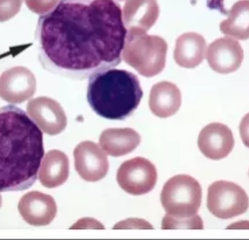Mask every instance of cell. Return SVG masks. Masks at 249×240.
I'll list each match as a JSON object with an SVG mask.
<instances>
[{"instance_id":"cell-9","label":"cell","mask_w":249,"mask_h":240,"mask_svg":"<svg viewBox=\"0 0 249 240\" xmlns=\"http://www.w3.org/2000/svg\"><path fill=\"white\" fill-rule=\"evenodd\" d=\"M36 91V79L28 68L13 67L0 75V97L7 102L22 103Z\"/></svg>"},{"instance_id":"cell-21","label":"cell","mask_w":249,"mask_h":240,"mask_svg":"<svg viewBox=\"0 0 249 240\" xmlns=\"http://www.w3.org/2000/svg\"><path fill=\"white\" fill-rule=\"evenodd\" d=\"M22 0H0V22L7 21L19 13Z\"/></svg>"},{"instance_id":"cell-14","label":"cell","mask_w":249,"mask_h":240,"mask_svg":"<svg viewBox=\"0 0 249 240\" xmlns=\"http://www.w3.org/2000/svg\"><path fill=\"white\" fill-rule=\"evenodd\" d=\"M123 22L128 34H144L156 24L159 17L157 0H126Z\"/></svg>"},{"instance_id":"cell-26","label":"cell","mask_w":249,"mask_h":240,"mask_svg":"<svg viewBox=\"0 0 249 240\" xmlns=\"http://www.w3.org/2000/svg\"><path fill=\"white\" fill-rule=\"evenodd\" d=\"M2 205V198H1V195H0V207H1Z\"/></svg>"},{"instance_id":"cell-18","label":"cell","mask_w":249,"mask_h":240,"mask_svg":"<svg viewBox=\"0 0 249 240\" xmlns=\"http://www.w3.org/2000/svg\"><path fill=\"white\" fill-rule=\"evenodd\" d=\"M39 181L45 187H57L65 184L69 176V160L65 152L51 150L43 156L39 169Z\"/></svg>"},{"instance_id":"cell-16","label":"cell","mask_w":249,"mask_h":240,"mask_svg":"<svg viewBox=\"0 0 249 240\" xmlns=\"http://www.w3.org/2000/svg\"><path fill=\"white\" fill-rule=\"evenodd\" d=\"M206 56V40L201 34L189 32L177 39L173 57L177 65L184 68H196Z\"/></svg>"},{"instance_id":"cell-12","label":"cell","mask_w":249,"mask_h":240,"mask_svg":"<svg viewBox=\"0 0 249 240\" xmlns=\"http://www.w3.org/2000/svg\"><path fill=\"white\" fill-rule=\"evenodd\" d=\"M233 132L226 124L214 122L201 129L198 136V147L205 157L213 161L226 158L234 148Z\"/></svg>"},{"instance_id":"cell-11","label":"cell","mask_w":249,"mask_h":240,"mask_svg":"<svg viewBox=\"0 0 249 240\" xmlns=\"http://www.w3.org/2000/svg\"><path fill=\"white\" fill-rule=\"evenodd\" d=\"M27 114L43 132L57 135L67 127V116L59 102L51 97L40 96L31 100L27 105Z\"/></svg>"},{"instance_id":"cell-23","label":"cell","mask_w":249,"mask_h":240,"mask_svg":"<svg viewBox=\"0 0 249 240\" xmlns=\"http://www.w3.org/2000/svg\"><path fill=\"white\" fill-rule=\"evenodd\" d=\"M115 230H118V228H141V230H145V228H150L152 230L153 226L151 224L144 221V219H138V218H131V219H126V221H123L118 224H116L114 226Z\"/></svg>"},{"instance_id":"cell-17","label":"cell","mask_w":249,"mask_h":240,"mask_svg":"<svg viewBox=\"0 0 249 240\" xmlns=\"http://www.w3.org/2000/svg\"><path fill=\"white\" fill-rule=\"evenodd\" d=\"M141 143V135L131 128L106 129L100 136V147L112 157L125 156L136 150Z\"/></svg>"},{"instance_id":"cell-13","label":"cell","mask_w":249,"mask_h":240,"mask_svg":"<svg viewBox=\"0 0 249 240\" xmlns=\"http://www.w3.org/2000/svg\"><path fill=\"white\" fill-rule=\"evenodd\" d=\"M18 210L22 219L33 226L51 224L57 213L54 198L40 191H31L22 196L18 204Z\"/></svg>"},{"instance_id":"cell-7","label":"cell","mask_w":249,"mask_h":240,"mask_svg":"<svg viewBox=\"0 0 249 240\" xmlns=\"http://www.w3.org/2000/svg\"><path fill=\"white\" fill-rule=\"evenodd\" d=\"M117 183L122 190L132 196L146 195L157 183V169L144 157L123 162L117 170Z\"/></svg>"},{"instance_id":"cell-22","label":"cell","mask_w":249,"mask_h":240,"mask_svg":"<svg viewBox=\"0 0 249 240\" xmlns=\"http://www.w3.org/2000/svg\"><path fill=\"white\" fill-rule=\"evenodd\" d=\"M59 1L60 0H25L26 5L32 12L40 14V16L53 10L59 4Z\"/></svg>"},{"instance_id":"cell-6","label":"cell","mask_w":249,"mask_h":240,"mask_svg":"<svg viewBox=\"0 0 249 240\" xmlns=\"http://www.w3.org/2000/svg\"><path fill=\"white\" fill-rule=\"evenodd\" d=\"M249 207V197L240 185L228 181H216L207 191V209L214 217L231 219L243 215Z\"/></svg>"},{"instance_id":"cell-19","label":"cell","mask_w":249,"mask_h":240,"mask_svg":"<svg viewBox=\"0 0 249 240\" xmlns=\"http://www.w3.org/2000/svg\"><path fill=\"white\" fill-rule=\"evenodd\" d=\"M220 31L236 40L249 39V0H240L231 6L228 18L220 24Z\"/></svg>"},{"instance_id":"cell-5","label":"cell","mask_w":249,"mask_h":240,"mask_svg":"<svg viewBox=\"0 0 249 240\" xmlns=\"http://www.w3.org/2000/svg\"><path fill=\"white\" fill-rule=\"evenodd\" d=\"M201 185L189 175H177L170 178L160 193V202L166 215L176 218L196 215L201 206Z\"/></svg>"},{"instance_id":"cell-15","label":"cell","mask_w":249,"mask_h":240,"mask_svg":"<svg viewBox=\"0 0 249 240\" xmlns=\"http://www.w3.org/2000/svg\"><path fill=\"white\" fill-rule=\"evenodd\" d=\"M181 106V92L175 83L161 81L151 88L149 107L159 118L173 116Z\"/></svg>"},{"instance_id":"cell-2","label":"cell","mask_w":249,"mask_h":240,"mask_svg":"<svg viewBox=\"0 0 249 240\" xmlns=\"http://www.w3.org/2000/svg\"><path fill=\"white\" fill-rule=\"evenodd\" d=\"M45 156L42 130L16 106L0 108V192L22 191L37 179Z\"/></svg>"},{"instance_id":"cell-4","label":"cell","mask_w":249,"mask_h":240,"mask_svg":"<svg viewBox=\"0 0 249 240\" xmlns=\"http://www.w3.org/2000/svg\"><path fill=\"white\" fill-rule=\"evenodd\" d=\"M167 42L161 37L126 33L122 59L141 75L152 77L163 72Z\"/></svg>"},{"instance_id":"cell-27","label":"cell","mask_w":249,"mask_h":240,"mask_svg":"<svg viewBox=\"0 0 249 240\" xmlns=\"http://www.w3.org/2000/svg\"><path fill=\"white\" fill-rule=\"evenodd\" d=\"M118 1H122V0H118Z\"/></svg>"},{"instance_id":"cell-8","label":"cell","mask_w":249,"mask_h":240,"mask_svg":"<svg viewBox=\"0 0 249 240\" xmlns=\"http://www.w3.org/2000/svg\"><path fill=\"white\" fill-rule=\"evenodd\" d=\"M74 162L76 172L87 182L101 181L109 171L107 154L100 144L91 141H85L77 144L74 150Z\"/></svg>"},{"instance_id":"cell-1","label":"cell","mask_w":249,"mask_h":240,"mask_svg":"<svg viewBox=\"0 0 249 240\" xmlns=\"http://www.w3.org/2000/svg\"><path fill=\"white\" fill-rule=\"evenodd\" d=\"M125 37L114 0H60L40 17L36 33L43 67L77 80L120 65Z\"/></svg>"},{"instance_id":"cell-3","label":"cell","mask_w":249,"mask_h":240,"mask_svg":"<svg viewBox=\"0 0 249 240\" xmlns=\"http://www.w3.org/2000/svg\"><path fill=\"white\" fill-rule=\"evenodd\" d=\"M143 91L140 80L125 69L109 68L89 76L87 100L98 116L125 120L140 106Z\"/></svg>"},{"instance_id":"cell-24","label":"cell","mask_w":249,"mask_h":240,"mask_svg":"<svg viewBox=\"0 0 249 240\" xmlns=\"http://www.w3.org/2000/svg\"><path fill=\"white\" fill-rule=\"evenodd\" d=\"M240 136H241L242 143L249 148V112L242 117L239 127Z\"/></svg>"},{"instance_id":"cell-25","label":"cell","mask_w":249,"mask_h":240,"mask_svg":"<svg viewBox=\"0 0 249 240\" xmlns=\"http://www.w3.org/2000/svg\"><path fill=\"white\" fill-rule=\"evenodd\" d=\"M71 228H104V226L101 222H98L96 219L83 218L73 225Z\"/></svg>"},{"instance_id":"cell-10","label":"cell","mask_w":249,"mask_h":240,"mask_svg":"<svg viewBox=\"0 0 249 240\" xmlns=\"http://www.w3.org/2000/svg\"><path fill=\"white\" fill-rule=\"evenodd\" d=\"M206 59L210 67L219 74H231L241 67L243 50L234 37H219L206 50Z\"/></svg>"},{"instance_id":"cell-20","label":"cell","mask_w":249,"mask_h":240,"mask_svg":"<svg viewBox=\"0 0 249 240\" xmlns=\"http://www.w3.org/2000/svg\"><path fill=\"white\" fill-rule=\"evenodd\" d=\"M163 230H202L204 222L200 216L195 215L189 218H176L166 215L161 222Z\"/></svg>"}]
</instances>
